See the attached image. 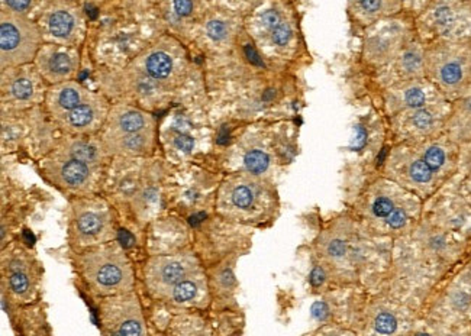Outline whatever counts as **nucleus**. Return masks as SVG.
Listing matches in <instances>:
<instances>
[{"label":"nucleus","mask_w":471,"mask_h":336,"mask_svg":"<svg viewBox=\"0 0 471 336\" xmlns=\"http://www.w3.org/2000/svg\"><path fill=\"white\" fill-rule=\"evenodd\" d=\"M80 270L90 289L100 296L128 293L133 286L131 264L118 247H102L80 258Z\"/></svg>","instance_id":"obj_1"},{"label":"nucleus","mask_w":471,"mask_h":336,"mask_svg":"<svg viewBox=\"0 0 471 336\" xmlns=\"http://www.w3.org/2000/svg\"><path fill=\"white\" fill-rule=\"evenodd\" d=\"M425 67L432 80L448 94H458L471 87V47L445 44L429 51Z\"/></svg>","instance_id":"obj_2"},{"label":"nucleus","mask_w":471,"mask_h":336,"mask_svg":"<svg viewBox=\"0 0 471 336\" xmlns=\"http://www.w3.org/2000/svg\"><path fill=\"white\" fill-rule=\"evenodd\" d=\"M40 43L41 33L32 22L15 15H2L0 52H2L4 69L32 60L40 48Z\"/></svg>","instance_id":"obj_3"},{"label":"nucleus","mask_w":471,"mask_h":336,"mask_svg":"<svg viewBox=\"0 0 471 336\" xmlns=\"http://www.w3.org/2000/svg\"><path fill=\"white\" fill-rule=\"evenodd\" d=\"M102 325L112 335H145V323L138 298L131 291L106 296L100 308Z\"/></svg>","instance_id":"obj_4"},{"label":"nucleus","mask_w":471,"mask_h":336,"mask_svg":"<svg viewBox=\"0 0 471 336\" xmlns=\"http://www.w3.org/2000/svg\"><path fill=\"white\" fill-rule=\"evenodd\" d=\"M197 271V261L190 254L158 255L150 259L145 268L148 289L162 297L170 296L176 284Z\"/></svg>","instance_id":"obj_5"},{"label":"nucleus","mask_w":471,"mask_h":336,"mask_svg":"<svg viewBox=\"0 0 471 336\" xmlns=\"http://www.w3.org/2000/svg\"><path fill=\"white\" fill-rule=\"evenodd\" d=\"M264 190L251 179L235 180L223 186L221 193V209L231 215H251L260 208Z\"/></svg>","instance_id":"obj_6"},{"label":"nucleus","mask_w":471,"mask_h":336,"mask_svg":"<svg viewBox=\"0 0 471 336\" xmlns=\"http://www.w3.org/2000/svg\"><path fill=\"white\" fill-rule=\"evenodd\" d=\"M394 167V176L399 181L408 187L418 190H429L435 186L438 173L433 172L425 158L419 154H405V157H394L390 161Z\"/></svg>","instance_id":"obj_7"},{"label":"nucleus","mask_w":471,"mask_h":336,"mask_svg":"<svg viewBox=\"0 0 471 336\" xmlns=\"http://www.w3.org/2000/svg\"><path fill=\"white\" fill-rule=\"evenodd\" d=\"M72 232H74L77 241L82 244L106 241L111 232V220L105 212L79 205L74 209Z\"/></svg>","instance_id":"obj_8"},{"label":"nucleus","mask_w":471,"mask_h":336,"mask_svg":"<svg viewBox=\"0 0 471 336\" xmlns=\"http://www.w3.org/2000/svg\"><path fill=\"white\" fill-rule=\"evenodd\" d=\"M370 213L376 219L383 222L389 229H401L409 222L411 212L405 203H401L392 193L377 194L370 206Z\"/></svg>","instance_id":"obj_9"},{"label":"nucleus","mask_w":471,"mask_h":336,"mask_svg":"<svg viewBox=\"0 0 471 336\" xmlns=\"http://www.w3.org/2000/svg\"><path fill=\"white\" fill-rule=\"evenodd\" d=\"M47 172L55 184L73 191L86 189L92 177L90 165L77 159L54 162V167H50Z\"/></svg>","instance_id":"obj_10"},{"label":"nucleus","mask_w":471,"mask_h":336,"mask_svg":"<svg viewBox=\"0 0 471 336\" xmlns=\"http://www.w3.org/2000/svg\"><path fill=\"white\" fill-rule=\"evenodd\" d=\"M470 25L471 19L468 13L458 5L444 2L432 9V26L443 37H460Z\"/></svg>","instance_id":"obj_11"},{"label":"nucleus","mask_w":471,"mask_h":336,"mask_svg":"<svg viewBox=\"0 0 471 336\" xmlns=\"http://www.w3.org/2000/svg\"><path fill=\"white\" fill-rule=\"evenodd\" d=\"M40 72L50 82H62L74 72V60L64 51L48 48L38 57Z\"/></svg>","instance_id":"obj_12"},{"label":"nucleus","mask_w":471,"mask_h":336,"mask_svg":"<svg viewBox=\"0 0 471 336\" xmlns=\"http://www.w3.org/2000/svg\"><path fill=\"white\" fill-rule=\"evenodd\" d=\"M111 129L115 135H126V133H138L147 129V118L143 112L125 109L118 112L111 122Z\"/></svg>","instance_id":"obj_13"},{"label":"nucleus","mask_w":471,"mask_h":336,"mask_svg":"<svg viewBox=\"0 0 471 336\" xmlns=\"http://www.w3.org/2000/svg\"><path fill=\"white\" fill-rule=\"evenodd\" d=\"M84 93L76 84H64L57 91H52L51 97V106L54 112L60 113H69L80 103H83Z\"/></svg>","instance_id":"obj_14"},{"label":"nucleus","mask_w":471,"mask_h":336,"mask_svg":"<svg viewBox=\"0 0 471 336\" xmlns=\"http://www.w3.org/2000/svg\"><path fill=\"white\" fill-rule=\"evenodd\" d=\"M406 123L408 129H411L414 133H418V135H425V133H429L433 130L436 125V113L431 108H419L414 111H408L406 115Z\"/></svg>","instance_id":"obj_15"},{"label":"nucleus","mask_w":471,"mask_h":336,"mask_svg":"<svg viewBox=\"0 0 471 336\" xmlns=\"http://www.w3.org/2000/svg\"><path fill=\"white\" fill-rule=\"evenodd\" d=\"M321 250L326 259L341 261L348 255V241L340 233H326L321 241Z\"/></svg>","instance_id":"obj_16"},{"label":"nucleus","mask_w":471,"mask_h":336,"mask_svg":"<svg viewBox=\"0 0 471 336\" xmlns=\"http://www.w3.org/2000/svg\"><path fill=\"white\" fill-rule=\"evenodd\" d=\"M145 70L153 79L164 80L173 72V60L164 51H155L147 58Z\"/></svg>","instance_id":"obj_17"},{"label":"nucleus","mask_w":471,"mask_h":336,"mask_svg":"<svg viewBox=\"0 0 471 336\" xmlns=\"http://www.w3.org/2000/svg\"><path fill=\"white\" fill-rule=\"evenodd\" d=\"M399 69L408 77H416L423 73L425 55L418 48H409L399 58Z\"/></svg>","instance_id":"obj_18"},{"label":"nucleus","mask_w":471,"mask_h":336,"mask_svg":"<svg viewBox=\"0 0 471 336\" xmlns=\"http://www.w3.org/2000/svg\"><path fill=\"white\" fill-rule=\"evenodd\" d=\"M97 118V111L93 103L83 102L69 113H65V122L72 128L86 129L89 128Z\"/></svg>","instance_id":"obj_19"},{"label":"nucleus","mask_w":471,"mask_h":336,"mask_svg":"<svg viewBox=\"0 0 471 336\" xmlns=\"http://www.w3.org/2000/svg\"><path fill=\"white\" fill-rule=\"evenodd\" d=\"M61 155L67 159H77L87 165H94L99 161L97 148L83 141H74L69 144L65 147V151L61 152Z\"/></svg>","instance_id":"obj_20"},{"label":"nucleus","mask_w":471,"mask_h":336,"mask_svg":"<svg viewBox=\"0 0 471 336\" xmlns=\"http://www.w3.org/2000/svg\"><path fill=\"white\" fill-rule=\"evenodd\" d=\"M428 96L422 86L409 84L401 91H399V103L406 111H414L426 106Z\"/></svg>","instance_id":"obj_21"},{"label":"nucleus","mask_w":471,"mask_h":336,"mask_svg":"<svg viewBox=\"0 0 471 336\" xmlns=\"http://www.w3.org/2000/svg\"><path fill=\"white\" fill-rule=\"evenodd\" d=\"M200 293V280L196 277V273L186 277L182 280L179 284L174 286L172 290V300L176 301V303H189V301H193L197 294Z\"/></svg>","instance_id":"obj_22"},{"label":"nucleus","mask_w":471,"mask_h":336,"mask_svg":"<svg viewBox=\"0 0 471 336\" xmlns=\"http://www.w3.org/2000/svg\"><path fill=\"white\" fill-rule=\"evenodd\" d=\"M148 137L147 132L126 133V135H118L115 142V151H122L128 154H138L147 150Z\"/></svg>","instance_id":"obj_23"},{"label":"nucleus","mask_w":471,"mask_h":336,"mask_svg":"<svg viewBox=\"0 0 471 336\" xmlns=\"http://www.w3.org/2000/svg\"><path fill=\"white\" fill-rule=\"evenodd\" d=\"M74 29L73 16L65 11H57L51 13L48 19V30L55 38H67Z\"/></svg>","instance_id":"obj_24"},{"label":"nucleus","mask_w":471,"mask_h":336,"mask_svg":"<svg viewBox=\"0 0 471 336\" xmlns=\"http://www.w3.org/2000/svg\"><path fill=\"white\" fill-rule=\"evenodd\" d=\"M421 155L425 158V161L431 165V168L436 173H443L444 168L448 164V155L447 151L438 145V144H429L425 145L421 151Z\"/></svg>","instance_id":"obj_25"},{"label":"nucleus","mask_w":471,"mask_h":336,"mask_svg":"<svg viewBox=\"0 0 471 336\" xmlns=\"http://www.w3.org/2000/svg\"><path fill=\"white\" fill-rule=\"evenodd\" d=\"M244 165L250 174L260 176L267 172L268 165H270V157L261 150H251L244 157Z\"/></svg>","instance_id":"obj_26"},{"label":"nucleus","mask_w":471,"mask_h":336,"mask_svg":"<svg viewBox=\"0 0 471 336\" xmlns=\"http://www.w3.org/2000/svg\"><path fill=\"white\" fill-rule=\"evenodd\" d=\"M373 327L376 333L382 335H392L397 330L399 327V320L396 315H393L387 309H380L376 312L375 319H373Z\"/></svg>","instance_id":"obj_27"},{"label":"nucleus","mask_w":471,"mask_h":336,"mask_svg":"<svg viewBox=\"0 0 471 336\" xmlns=\"http://www.w3.org/2000/svg\"><path fill=\"white\" fill-rule=\"evenodd\" d=\"M9 286H11V290L16 296H25V294H28V291L31 289L29 274L18 262H15L12 267V271L9 274Z\"/></svg>","instance_id":"obj_28"},{"label":"nucleus","mask_w":471,"mask_h":336,"mask_svg":"<svg viewBox=\"0 0 471 336\" xmlns=\"http://www.w3.org/2000/svg\"><path fill=\"white\" fill-rule=\"evenodd\" d=\"M11 91L18 100H28L33 96V84L28 77H18L13 80Z\"/></svg>","instance_id":"obj_29"},{"label":"nucleus","mask_w":471,"mask_h":336,"mask_svg":"<svg viewBox=\"0 0 471 336\" xmlns=\"http://www.w3.org/2000/svg\"><path fill=\"white\" fill-rule=\"evenodd\" d=\"M272 38H273V43L276 45L283 47L286 44H289V41L292 38V28H290V25L286 23V22H282L277 28L273 29Z\"/></svg>","instance_id":"obj_30"},{"label":"nucleus","mask_w":471,"mask_h":336,"mask_svg":"<svg viewBox=\"0 0 471 336\" xmlns=\"http://www.w3.org/2000/svg\"><path fill=\"white\" fill-rule=\"evenodd\" d=\"M206 30H208V35L215 40V41H221L226 37V33H228V28L223 22L221 21H212L208 23L206 26Z\"/></svg>","instance_id":"obj_31"},{"label":"nucleus","mask_w":471,"mask_h":336,"mask_svg":"<svg viewBox=\"0 0 471 336\" xmlns=\"http://www.w3.org/2000/svg\"><path fill=\"white\" fill-rule=\"evenodd\" d=\"M384 0H360V8L367 15H376L382 12Z\"/></svg>","instance_id":"obj_32"},{"label":"nucleus","mask_w":471,"mask_h":336,"mask_svg":"<svg viewBox=\"0 0 471 336\" xmlns=\"http://www.w3.org/2000/svg\"><path fill=\"white\" fill-rule=\"evenodd\" d=\"M261 22H262V25L267 29H272V30L282 23L280 15L276 11H267V12H264L262 16H261Z\"/></svg>","instance_id":"obj_33"},{"label":"nucleus","mask_w":471,"mask_h":336,"mask_svg":"<svg viewBox=\"0 0 471 336\" xmlns=\"http://www.w3.org/2000/svg\"><path fill=\"white\" fill-rule=\"evenodd\" d=\"M174 8H176V12L179 15L186 16L192 12L193 2H192V0H174Z\"/></svg>","instance_id":"obj_34"},{"label":"nucleus","mask_w":471,"mask_h":336,"mask_svg":"<svg viewBox=\"0 0 471 336\" xmlns=\"http://www.w3.org/2000/svg\"><path fill=\"white\" fill-rule=\"evenodd\" d=\"M193 145H194L193 138H190V137H187V135H179V137L176 138V147H177L179 150L184 151V152H190V151L193 150Z\"/></svg>","instance_id":"obj_35"},{"label":"nucleus","mask_w":471,"mask_h":336,"mask_svg":"<svg viewBox=\"0 0 471 336\" xmlns=\"http://www.w3.org/2000/svg\"><path fill=\"white\" fill-rule=\"evenodd\" d=\"M6 2L15 12H23L31 5V0H6Z\"/></svg>","instance_id":"obj_36"},{"label":"nucleus","mask_w":471,"mask_h":336,"mask_svg":"<svg viewBox=\"0 0 471 336\" xmlns=\"http://www.w3.org/2000/svg\"><path fill=\"white\" fill-rule=\"evenodd\" d=\"M365 140H367V132L362 129V126H357V137L354 141V148L361 150L365 144Z\"/></svg>","instance_id":"obj_37"},{"label":"nucleus","mask_w":471,"mask_h":336,"mask_svg":"<svg viewBox=\"0 0 471 336\" xmlns=\"http://www.w3.org/2000/svg\"><path fill=\"white\" fill-rule=\"evenodd\" d=\"M323 280H325V274L322 271V268L316 267L315 270L312 271V274H311V283H312V286L318 287V286H321L323 283Z\"/></svg>","instance_id":"obj_38"},{"label":"nucleus","mask_w":471,"mask_h":336,"mask_svg":"<svg viewBox=\"0 0 471 336\" xmlns=\"http://www.w3.org/2000/svg\"><path fill=\"white\" fill-rule=\"evenodd\" d=\"M312 313L316 319H325L326 318V308L323 303H316L312 308Z\"/></svg>","instance_id":"obj_39"},{"label":"nucleus","mask_w":471,"mask_h":336,"mask_svg":"<svg viewBox=\"0 0 471 336\" xmlns=\"http://www.w3.org/2000/svg\"><path fill=\"white\" fill-rule=\"evenodd\" d=\"M245 51H247V55L250 57V60H251L253 62H255V64H258V65H261V64H262V62H261V60H260V57L257 55V52H255V51H254V50H253L250 45L245 48Z\"/></svg>","instance_id":"obj_40"}]
</instances>
